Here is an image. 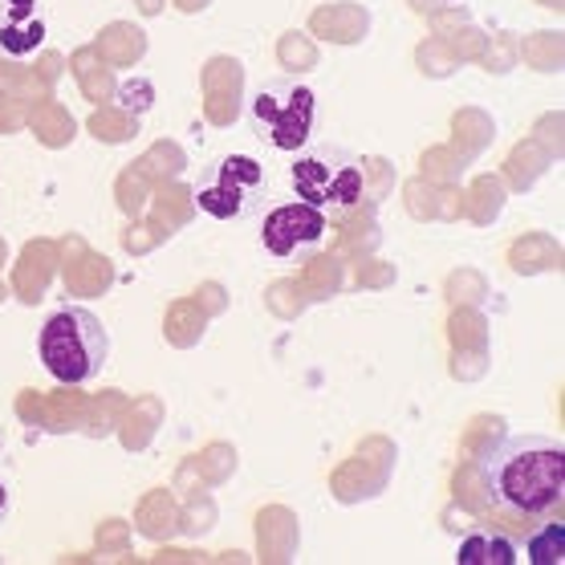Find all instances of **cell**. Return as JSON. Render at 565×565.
<instances>
[{"instance_id":"8","label":"cell","mask_w":565,"mask_h":565,"mask_svg":"<svg viewBox=\"0 0 565 565\" xmlns=\"http://www.w3.org/2000/svg\"><path fill=\"white\" fill-rule=\"evenodd\" d=\"M521 550L513 537H504L501 529H476L460 541L456 565H516Z\"/></svg>"},{"instance_id":"6","label":"cell","mask_w":565,"mask_h":565,"mask_svg":"<svg viewBox=\"0 0 565 565\" xmlns=\"http://www.w3.org/2000/svg\"><path fill=\"white\" fill-rule=\"evenodd\" d=\"M326 232H330L326 212H318L306 200H289V204H277L265 212V220H260V248L273 260L301 265L326 245Z\"/></svg>"},{"instance_id":"1","label":"cell","mask_w":565,"mask_h":565,"mask_svg":"<svg viewBox=\"0 0 565 565\" xmlns=\"http://www.w3.org/2000/svg\"><path fill=\"white\" fill-rule=\"evenodd\" d=\"M484 492L513 516H553L565 501V448L550 436H509L480 463Z\"/></svg>"},{"instance_id":"2","label":"cell","mask_w":565,"mask_h":565,"mask_svg":"<svg viewBox=\"0 0 565 565\" xmlns=\"http://www.w3.org/2000/svg\"><path fill=\"white\" fill-rule=\"evenodd\" d=\"M38 359L50 379L65 386H86L110 362V330L86 306H57L38 330Z\"/></svg>"},{"instance_id":"3","label":"cell","mask_w":565,"mask_h":565,"mask_svg":"<svg viewBox=\"0 0 565 565\" xmlns=\"http://www.w3.org/2000/svg\"><path fill=\"white\" fill-rule=\"evenodd\" d=\"M289 188L297 200L313 204L326 216H342L366 200L362 159L338 142H309L289 163Z\"/></svg>"},{"instance_id":"7","label":"cell","mask_w":565,"mask_h":565,"mask_svg":"<svg viewBox=\"0 0 565 565\" xmlns=\"http://www.w3.org/2000/svg\"><path fill=\"white\" fill-rule=\"evenodd\" d=\"M50 38L41 0H0V53L13 62H29Z\"/></svg>"},{"instance_id":"5","label":"cell","mask_w":565,"mask_h":565,"mask_svg":"<svg viewBox=\"0 0 565 565\" xmlns=\"http://www.w3.org/2000/svg\"><path fill=\"white\" fill-rule=\"evenodd\" d=\"M269 200V171L257 154H220L200 168L192 183V204L212 220H248Z\"/></svg>"},{"instance_id":"10","label":"cell","mask_w":565,"mask_h":565,"mask_svg":"<svg viewBox=\"0 0 565 565\" xmlns=\"http://www.w3.org/2000/svg\"><path fill=\"white\" fill-rule=\"evenodd\" d=\"M9 513H13V492H9V480L0 476V525L9 521Z\"/></svg>"},{"instance_id":"4","label":"cell","mask_w":565,"mask_h":565,"mask_svg":"<svg viewBox=\"0 0 565 565\" xmlns=\"http://www.w3.org/2000/svg\"><path fill=\"white\" fill-rule=\"evenodd\" d=\"M318 127V94L297 77H269L248 94V130L269 151L297 154L313 142Z\"/></svg>"},{"instance_id":"9","label":"cell","mask_w":565,"mask_h":565,"mask_svg":"<svg viewBox=\"0 0 565 565\" xmlns=\"http://www.w3.org/2000/svg\"><path fill=\"white\" fill-rule=\"evenodd\" d=\"M525 562H533V565H562L565 562L562 513H557V521H550V525L541 529V533H533V537L525 541Z\"/></svg>"},{"instance_id":"11","label":"cell","mask_w":565,"mask_h":565,"mask_svg":"<svg viewBox=\"0 0 565 565\" xmlns=\"http://www.w3.org/2000/svg\"><path fill=\"white\" fill-rule=\"evenodd\" d=\"M0 448H4V436H0Z\"/></svg>"}]
</instances>
